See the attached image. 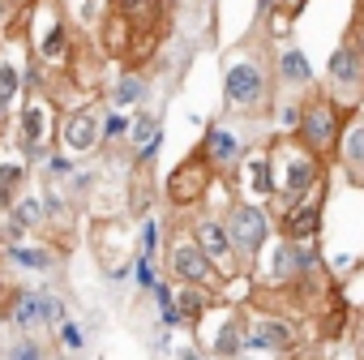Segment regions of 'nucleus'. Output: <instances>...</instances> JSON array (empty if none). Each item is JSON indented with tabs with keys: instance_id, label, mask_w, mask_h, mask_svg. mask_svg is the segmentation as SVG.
Masks as SVG:
<instances>
[{
	"instance_id": "24",
	"label": "nucleus",
	"mask_w": 364,
	"mask_h": 360,
	"mask_svg": "<svg viewBox=\"0 0 364 360\" xmlns=\"http://www.w3.org/2000/svg\"><path fill=\"white\" fill-rule=\"evenodd\" d=\"M60 5H65L73 31H77V35H95V39H99L103 22L116 14V0H60Z\"/></svg>"
},
{
	"instance_id": "25",
	"label": "nucleus",
	"mask_w": 364,
	"mask_h": 360,
	"mask_svg": "<svg viewBox=\"0 0 364 360\" xmlns=\"http://www.w3.org/2000/svg\"><path fill=\"white\" fill-rule=\"evenodd\" d=\"M146 95H150V82L141 78V73H116L112 82H107V107H124V112H137L141 103H146Z\"/></svg>"
},
{
	"instance_id": "16",
	"label": "nucleus",
	"mask_w": 364,
	"mask_h": 360,
	"mask_svg": "<svg viewBox=\"0 0 364 360\" xmlns=\"http://www.w3.org/2000/svg\"><path fill=\"white\" fill-rule=\"evenodd\" d=\"M274 82H279V90H296V95H309V90H317L313 82V60L304 56V48H296V43H279L274 48Z\"/></svg>"
},
{
	"instance_id": "15",
	"label": "nucleus",
	"mask_w": 364,
	"mask_h": 360,
	"mask_svg": "<svg viewBox=\"0 0 364 360\" xmlns=\"http://www.w3.org/2000/svg\"><path fill=\"white\" fill-rule=\"evenodd\" d=\"M198 150L210 159V167H215L219 176H236L240 163H245V154H249L253 146L240 137L236 125H228V120H210L206 133H202V146H198Z\"/></svg>"
},
{
	"instance_id": "13",
	"label": "nucleus",
	"mask_w": 364,
	"mask_h": 360,
	"mask_svg": "<svg viewBox=\"0 0 364 360\" xmlns=\"http://www.w3.org/2000/svg\"><path fill=\"white\" fill-rule=\"evenodd\" d=\"M274 223L283 236L291 240H317L321 236V223H326V185L313 189L309 198H296V202H274Z\"/></svg>"
},
{
	"instance_id": "39",
	"label": "nucleus",
	"mask_w": 364,
	"mask_h": 360,
	"mask_svg": "<svg viewBox=\"0 0 364 360\" xmlns=\"http://www.w3.org/2000/svg\"><path fill=\"white\" fill-rule=\"evenodd\" d=\"M279 9H283V0H257V26H262L266 18H274Z\"/></svg>"
},
{
	"instance_id": "21",
	"label": "nucleus",
	"mask_w": 364,
	"mask_h": 360,
	"mask_svg": "<svg viewBox=\"0 0 364 360\" xmlns=\"http://www.w3.org/2000/svg\"><path fill=\"white\" fill-rule=\"evenodd\" d=\"M9 326L14 330H22V334H39V330H48L43 326V287H14V296H9Z\"/></svg>"
},
{
	"instance_id": "17",
	"label": "nucleus",
	"mask_w": 364,
	"mask_h": 360,
	"mask_svg": "<svg viewBox=\"0 0 364 360\" xmlns=\"http://www.w3.org/2000/svg\"><path fill=\"white\" fill-rule=\"evenodd\" d=\"M31 159L22 154L18 142H0V215H5L18 198L22 185H31Z\"/></svg>"
},
{
	"instance_id": "38",
	"label": "nucleus",
	"mask_w": 364,
	"mask_h": 360,
	"mask_svg": "<svg viewBox=\"0 0 364 360\" xmlns=\"http://www.w3.org/2000/svg\"><path fill=\"white\" fill-rule=\"evenodd\" d=\"M154 5H159V0H116V9L129 14V18H137L141 9H154Z\"/></svg>"
},
{
	"instance_id": "45",
	"label": "nucleus",
	"mask_w": 364,
	"mask_h": 360,
	"mask_svg": "<svg viewBox=\"0 0 364 360\" xmlns=\"http://www.w3.org/2000/svg\"><path fill=\"white\" fill-rule=\"evenodd\" d=\"M22 5H31V0H22Z\"/></svg>"
},
{
	"instance_id": "34",
	"label": "nucleus",
	"mask_w": 364,
	"mask_h": 360,
	"mask_svg": "<svg viewBox=\"0 0 364 360\" xmlns=\"http://www.w3.org/2000/svg\"><path fill=\"white\" fill-rule=\"evenodd\" d=\"M69 317V305H65V296L56 292V287H43V326H48V334H56V326Z\"/></svg>"
},
{
	"instance_id": "40",
	"label": "nucleus",
	"mask_w": 364,
	"mask_h": 360,
	"mask_svg": "<svg viewBox=\"0 0 364 360\" xmlns=\"http://www.w3.org/2000/svg\"><path fill=\"white\" fill-rule=\"evenodd\" d=\"M176 360H206V351L198 343H185V347H176Z\"/></svg>"
},
{
	"instance_id": "7",
	"label": "nucleus",
	"mask_w": 364,
	"mask_h": 360,
	"mask_svg": "<svg viewBox=\"0 0 364 360\" xmlns=\"http://www.w3.org/2000/svg\"><path fill=\"white\" fill-rule=\"evenodd\" d=\"M347 116L351 112H343L321 86L317 90H309L304 95V112H300V125H296V137L309 146V150H317L326 163H334V154H338V137H343V125H347Z\"/></svg>"
},
{
	"instance_id": "28",
	"label": "nucleus",
	"mask_w": 364,
	"mask_h": 360,
	"mask_svg": "<svg viewBox=\"0 0 364 360\" xmlns=\"http://www.w3.org/2000/svg\"><path fill=\"white\" fill-rule=\"evenodd\" d=\"M0 360H52V351H48V343L39 339V334H14L5 347H0Z\"/></svg>"
},
{
	"instance_id": "43",
	"label": "nucleus",
	"mask_w": 364,
	"mask_h": 360,
	"mask_svg": "<svg viewBox=\"0 0 364 360\" xmlns=\"http://www.w3.org/2000/svg\"><path fill=\"white\" fill-rule=\"evenodd\" d=\"M5 245H9V232H5V215H0V253H5Z\"/></svg>"
},
{
	"instance_id": "12",
	"label": "nucleus",
	"mask_w": 364,
	"mask_h": 360,
	"mask_svg": "<svg viewBox=\"0 0 364 360\" xmlns=\"http://www.w3.org/2000/svg\"><path fill=\"white\" fill-rule=\"evenodd\" d=\"M103 112H107V103H95V99L69 107L60 120V146L77 159L103 154Z\"/></svg>"
},
{
	"instance_id": "18",
	"label": "nucleus",
	"mask_w": 364,
	"mask_h": 360,
	"mask_svg": "<svg viewBox=\"0 0 364 360\" xmlns=\"http://www.w3.org/2000/svg\"><path fill=\"white\" fill-rule=\"evenodd\" d=\"M236 180H240L245 198L270 202L274 198V159H270V146L266 150H249L245 163H240V171H236Z\"/></svg>"
},
{
	"instance_id": "37",
	"label": "nucleus",
	"mask_w": 364,
	"mask_h": 360,
	"mask_svg": "<svg viewBox=\"0 0 364 360\" xmlns=\"http://www.w3.org/2000/svg\"><path fill=\"white\" fill-rule=\"evenodd\" d=\"M347 39L360 48V56H364V0H360V9L351 14V26H347Z\"/></svg>"
},
{
	"instance_id": "1",
	"label": "nucleus",
	"mask_w": 364,
	"mask_h": 360,
	"mask_svg": "<svg viewBox=\"0 0 364 360\" xmlns=\"http://www.w3.org/2000/svg\"><path fill=\"white\" fill-rule=\"evenodd\" d=\"M73 22L65 14L60 0H31L26 5V18H22V39H26V52L43 65V69H56L65 73L77 56V43H73Z\"/></svg>"
},
{
	"instance_id": "30",
	"label": "nucleus",
	"mask_w": 364,
	"mask_h": 360,
	"mask_svg": "<svg viewBox=\"0 0 364 360\" xmlns=\"http://www.w3.org/2000/svg\"><path fill=\"white\" fill-rule=\"evenodd\" d=\"M274 125H279V133H296V125H300V112H304V95H296V90H279V99H274Z\"/></svg>"
},
{
	"instance_id": "14",
	"label": "nucleus",
	"mask_w": 364,
	"mask_h": 360,
	"mask_svg": "<svg viewBox=\"0 0 364 360\" xmlns=\"http://www.w3.org/2000/svg\"><path fill=\"white\" fill-rule=\"evenodd\" d=\"M300 343V330L291 317L283 313H249V326H245V351H257V356H287L296 351Z\"/></svg>"
},
{
	"instance_id": "32",
	"label": "nucleus",
	"mask_w": 364,
	"mask_h": 360,
	"mask_svg": "<svg viewBox=\"0 0 364 360\" xmlns=\"http://www.w3.org/2000/svg\"><path fill=\"white\" fill-rule=\"evenodd\" d=\"M52 343H56V351H60V356H69V360H77V356L86 351V330H82V322H77V317H65V322L56 326V334H52Z\"/></svg>"
},
{
	"instance_id": "11",
	"label": "nucleus",
	"mask_w": 364,
	"mask_h": 360,
	"mask_svg": "<svg viewBox=\"0 0 364 360\" xmlns=\"http://www.w3.org/2000/svg\"><path fill=\"white\" fill-rule=\"evenodd\" d=\"M189 228H193L198 245L206 249V258L219 266V275H223V279H240V275H249V270H245V262H240V253H236V240H232V232H228V219H223V215H215V211H198V215L189 219Z\"/></svg>"
},
{
	"instance_id": "22",
	"label": "nucleus",
	"mask_w": 364,
	"mask_h": 360,
	"mask_svg": "<svg viewBox=\"0 0 364 360\" xmlns=\"http://www.w3.org/2000/svg\"><path fill=\"white\" fill-rule=\"evenodd\" d=\"M0 258L9 266H18V270H35V275H52L60 266V253L52 245H31V240H9Z\"/></svg>"
},
{
	"instance_id": "33",
	"label": "nucleus",
	"mask_w": 364,
	"mask_h": 360,
	"mask_svg": "<svg viewBox=\"0 0 364 360\" xmlns=\"http://www.w3.org/2000/svg\"><path fill=\"white\" fill-rule=\"evenodd\" d=\"M77 167H82V159H77V154H69L65 146H60V150H48V159H43V171H48V180H69Z\"/></svg>"
},
{
	"instance_id": "26",
	"label": "nucleus",
	"mask_w": 364,
	"mask_h": 360,
	"mask_svg": "<svg viewBox=\"0 0 364 360\" xmlns=\"http://www.w3.org/2000/svg\"><path fill=\"white\" fill-rule=\"evenodd\" d=\"M5 215L22 219L31 232H43V228L52 223V219H48V206H43V194H39V189H18V198H14V206H9Z\"/></svg>"
},
{
	"instance_id": "36",
	"label": "nucleus",
	"mask_w": 364,
	"mask_h": 360,
	"mask_svg": "<svg viewBox=\"0 0 364 360\" xmlns=\"http://www.w3.org/2000/svg\"><path fill=\"white\" fill-rule=\"evenodd\" d=\"M159 279H163V275H159V262H150V258H137V266H133V287L150 296V287H154Z\"/></svg>"
},
{
	"instance_id": "29",
	"label": "nucleus",
	"mask_w": 364,
	"mask_h": 360,
	"mask_svg": "<svg viewBox=\"0 0 364 360\" xmlns=\"http://www.w3.org/2000/svg\"><path fill=\"white\" fill-rule=\"evenodd\" d=\"M163 133V116L159 112H150V107H137L133 112V129H129V142H124V150L133 154V150H141L150 137H159Z\"/></svg>"
},
{
	"instance_id": "9",
	"label": "nucleus",
	"mask_w": 364,
	"mask_h": 360,
	"mask_svg": "<svg viewBox=\"0 0 364 360\" xmlns=\"http://www.w3.org/2000/svg\"><path fill=\"white\" fill-rule=\"evenodd\" d=\"M219 180H223V176L210 167V159H206L202 150H193L189 159L176 163V171L167 176L163 194H167V202H171L176 211H193V206H202V202L210 198V189L219 185Z\"/></svg>"
},
{
	"instance_id": "31",
	"label": "nucleus",
	"mask_w": 364,
	"mask_h": 360,
	"mask_svg": "<svg viewBox=\"0 0 364 360\" xmlns=\"http://www.w3.org/2000/svg\"><path fill=\"white\" fill-rule=\"evenodd\" d=\"M129 129H133V116L124 112V107H107L103 112V150H124V142H129Z\"/></svg>"
},
{
	"instance_id": "3",
	"label": "nucleus",
	"mask_w": 364,
	"mask_h": 360,
	"mask_svg": "<svg viewBox=\"0 0 364 360\" xmlns=\"http://www.w3.org/2000/svg\"><path fill=\"white\" fill-rule=\"evenodd\" d=\"M270 159H274V198H270V206H274V202L309 198L313 189L326 185L330 163H326L317 150H309L296 133H279V137L270 142Z\"/></svg>"
},
{
	"instance_id": "20",
	"label": "nucleus",
	"mask_w": 364,
	"mask_h": 360,
	"mask_svg": "<svg viewBox=\"0 0 364 360\" xmlns=\"http://www.w3.org/2000/svg\"><path fill=\"white\" fill-rule=\"evenodd\" d=\"M18 95H26V56L18 60V43L0 48V125L14 112Z\"/></svg>"
},
{
	"instance_id": "23",
	"label": "nucleus",
	"mask_w": 364,
	"mask_h": 360,
	"mask_svg": "<svg viewBox=\"0 0 364 360\" xmlns=\"http://www.w3.org/2000/svg\"><path fill=\"white\" fill-rule=\"evenodd\" d=\"M245 326H249V313L228 309L223 322H219V330L210 334V356H215V360H236V356H245Z\"/></svg>"
},
{
	"instance_id": "41",
	"label": "nucleus",
	"mask_w": 364,
	"mask_h": 360,
	"mask_svg": "<svg viewBox=\"0 0 364 360\" xmlns=\"http://www.w3.org/2000/svg\"><path fill=\"white\" fill-rule=\"evenodd\" d=\"M304 5H309V0H283V9H287L291 18H300V14H304Z\"/></svg>"
},
{
	"instance_id": "6",
	"label": "nucleus",
	"mask_w": 364,
	"mask_h": 360,
	"mask_svg": "<svg viewBox=\"0 0 364 360\" xmlns=\"http://www.w3.org/2000/svg\"><path fill=\"white\" fill-rule=\"evenodd\" d=\"M223 219H228V232H232V240H236V253H240L245 270H253V262L262 258V249H266V245L274 240V232H279L270 202L232 198L228 211H223Z\"/></svg>"
},
{
	"instance_id": "2",
	"label": "nucleus",
	"mask_w": 364,
	"mask_h": 360,
	"mask_svg": "<svg viewBox=\"0 0 364 360\" xmlns=\"http://www.w3.org/2000/svg\"><path fill=\"white\" fill-rule=\"evenodd\" d=\"M274 65L262 52H236L223 65V112L232 116H262L274 107Z\"/></svg>"
},
{
	"instance_id": "27",
	"label": "nucleus",
	"mask_w": 364,
	"mask_h": 360,
	"mask_svg": "<svg viewBox=\"0 0 364 360\" xmlns=\"http://www.w3.org/2000/svg\"><path fill=\"white\" fill-rule=\"evenodd\" d=\"M163 245H167V236H163V219H159L154 211H146V215H141V228H137V258L159 262Z\"/></svg>"
},
{
	"instance_id": "10",
	"label": "nucleus",
	"mask_w": 364,
	"mask_h": 360,
	"mask_svg": "<svg viewBox=\"0 0 364 360\" xmlns=\"http://www.w3.org/2000/svg\"><path fill=\"white\" fill-rule=\"evenodd\" d=\"M249 275L257 279V287H270V292H291V287H300V240H291V236L279 232V236L262 249V258L253 262Z\"/></svg>"
},
{
	"instance_id": "35",
	"label": "nucleus",
	"mask_w": 364,
	"mask_h": 360,
	"mask_svg": "<svg viewBox=\"0 0 364 360\" xmlns=\"http://www.w3.org/2000/svg\"><path fill=\"white\" fill-rule=\"evenodd\" d=\"M22 18H26V5H22V0H0V43L22 31Z\"/></svg>"
},
{
	"instance_id": "19",
	"label": "nucleus",
	"mask_w": 364,
	"mask_h": 360,
	"mask_svg": "<svg viewBox=\"0 0 364 360\" xmlns=\"http://www.w3.org/2000/svg\"><path fill=\"white\" fill-rule=\"evenodd\" d=\"M334 163L347 171V180L351 185H360L364 189V116H347V125H343V137H338V154H334Z\"/></svg>"
},
{
	"instance_id": "44",
	"label": "nucleus",
	"mask_w": 364,
	"mask_h": 360,
	"mask_svg": "<svg viewBox=\"0 0 364 360\" xmlns=\"http://www.w3.org/2000/svg\"><path fill=\"white\" fill-rule=\"evenodd\" d=\"M5 326H9V309H5V305H0V330H5Z\"/></svg>"
},
{
	"instance_id": "42",
	"label": "nucleus",
	"mask_w": 364,
	"mask_h": 360,
	"mask_svg": "<svg viewBox=\"0 0 364 360\" xmlns=\"http://www.w3.org/2000/svg\"><path fill=\"white\" fill-rule=\"evenodd\" d=\"M9 296H14V287H9V279L0 275V305H9Z\"/></svg>"
},
{
	"instance_id": "5",
	"label": "nucleus",
	"mask_w": 364,
	"mask_h": 360,
	"mask_svg": "<svg viewBox=\"0 0 364 360\" xmlns=\"http://www.w3.org/2000/svg\"><path fill=\"white\" fill-rule=\"evenodd\" d=\"M56 116H60L56 95H52L48 86H26L22 112L14 116V142L22 146V154H26L31 163H43V159H48V150H52V142H56V133H60Z\"/></svg>"
},
{
	"instance_id": "4",
	"label": "nucleus",
	"mask_w": 364,
	"mask_h": 360,
	"mask_svg": "<svg viewBox=\"0 0 364 360\" xmlns=\"http://www.w3.org/2000/svg\"><path fill=\"white\" fill-rule=\"evenodd\" d=\"M163 270L176 279V283H193V287H206L210 296H228V279L219 275V266L206 258V249L198 245L193 228L180 223L167 232V245H163Z\"/></svg>"
},
{
	"instance_id": "8",
	"label": "nucleus",
	"mask_w": 364,
	"mask_h": 360,
	"mask_svg": "<svg viewBox=\"0 0 364 360\" xmlns=\"http://www.w3.org/2000/svg\"><path fill=\"white\" fill-rule=\"evenodd\" d=\"M321 90L343 107V112H360L364 107V56L351 39H343L330 60H326V73H321Z\"/></svg>"
}]
</instances>
